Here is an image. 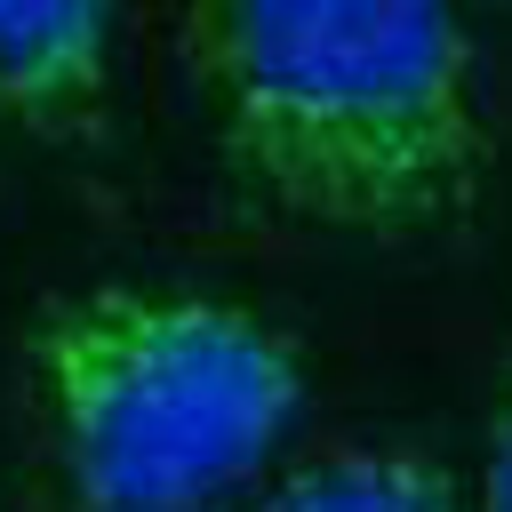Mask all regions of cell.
Instances as JSON below:
<instances>
[{"instance_id":"cell-2","label":"cell","mask_w":512,"mask_h":512,"mask_svg":"<svg viewBox=\"0 0 512 512\" xmlns=\"http://www.w3.org/2000/svg\"><path fill=\"white\" fill-rule=\"evenodd\" d=\"M64 488L88 512H192L248 480L304 408L296 336L216 288L96 280L24 336Z\"/></svg>"},{"instance_id":"cell-1","label":"cell","mask_w":512,"mask_h":512,"mask_svg":"<svg viewBox=\"0 0 512 512\" xmlns=\"http://www.w3.org/2000/svg\"><path fill=\"white\" fill-rule=\"evenodd\" d=\"M184 64L216 160L328 232H432L488 184V88L464 16L424 0H200Z\"/></svg>"},{"instance_id":"cell-3","label":"cell","mask_w":512,"mask_h":512,"mask_svg":"<svg viewBox=\"0 0 512 512\" xmlns=\"http://www.w3.org/2000/svg\"><path fill=\"white\" fill-rule=\"evenodd\" d=\"M120 16L96 0H0V112L64 128L88 120L112 72Z\"/></svg>"},{"instance_id":"cell-4","label":"cell","mask_w":512,"mask_h":512,"mask_svg":"<svg viewBox=\"0 0 512 512\" xmlns=\"http://www.w3.org/2000/svg\"><path fill=\"white\" fill-rule=\"evenodd\" d=\"M256 512H464V504L448 464L416 448H336L296 464L272 496H256Z\"/></svg>"},{"instance_id":"cell-5","label":"cell","mask_w":512,"mask_h":512,"mask_svg":"<svg viewBox=\"0 0 512 512\" xmlns=\"http://www.w3.org/2000/svg\"><path fill=\"white\" fill-rule=\"evenodd\" d=\"M480 512H512V368L488 400V432H480Z\"/></svg>"}]
</instances>
